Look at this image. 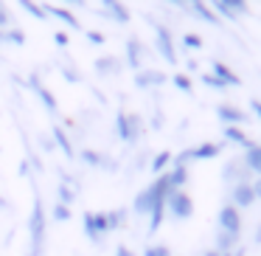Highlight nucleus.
<instances>
[{"label":"nucleus","mask_w":261,"mask_h":256,"mask_svg":"<svg viewBox=\"0 0 261 256\" xmlns=\"http://www.w3.org/2000/svg\"><path fill=\"white\" fill-rule=\"evenodd\" d=\"M25 228H29V253L25 256H42L45 253V234H48V211L40 197H34Z\"/></svg>","instance_id":"obj_1"},{"label":"nucleus","mask_w":261,"mask_h":256,"mask_svg":"<svg viewBox=\"0 0 261 256\" xmlns=\"http://www.w3.org/2000/svg\"><path fill=\"white\" fill-rule=\"evenodd\" d=\"M169 192H171L169 175L163 172V175H158L146 189H141V192L135 194V200H132V211H135V214H146L149 217V211H152L158 203H163V200L169 197Z\"/></svg>","instance_id":"obj_2"},{"label":"nucleus","mask_w":261,"mask_h":256,"mask_svg":"<svg viewBox=\"0 0 261 256\" xmlns=\"http://www.w3.org/2000/svg\"><path fill=\"white\" fill-rule=\"evenodd\" d=\"M143 119L138 113H126V110H118L115 113V135L124 144H135L138 138L143 135Z\"/></svg>","instance_id":"obj_3"},{"label":"nucleus","mask_w":261,"mask_h":256,"mask_svg":"<svg viewBox=\"0 0 261 256\" xmlns=\"http://www.w3.org/2000/svg\"><path fill=\"white\" fill-rule=\"evenodd\" d=\"M82 228H85V237L90 239V242H101L110 234L107 214H104V211H85V214H82Z\"/></svg>","instance_id":"obj_4"},{"label":"nucleus","mask_w":261,"mask_h":256,"mask_svg":"<svg viewBox=\"0 0 261 256\" xmlns=\"http://www.w3.org/2000/svg\"><path fill=\"white\" fill-rule=\"evenodd\" d=\"M152 29H154V45H158V54L166 59V65H177V62H180V57H177L171 31L166 29L163 23H152Z\"/></svg>","instance_id":"obj_5"},{"label":"nucleus","mask_w":261,"mask_h":256,"mask_svg":"<svg viewBox=\"0 0 261 256\" xmlns=\"http://www.w3.org/2000/svg\"><path fill=\"white\" fill-rule=\"evenodd\" d=\"M166 214H171L174 220H188L194 214V200L188 192H169L166 197Z\"/></svg>","instance_id":"obj_6"},{"label":"nucleus","mask_w":261,"mask_h":256,"mask_svg":"<svg viewBox=\"0 0 261 256\" xmlns=\"http://www.w3.org/2000/svg\"><path fill=\"white\" fill-rule=\"evenodd\" d=\"M216 222H219V231L227 234V237H242V211L233 208L230 203H225L216 214Z\"/></svg>","instance_id":"obj_7"},{"label":"nucleus","mask_w":261,"mask_h":256,"mask_svg":"<svg viewBox=\"0 0 261 256\" xmlns=\"http://www.w3.org/2000/svg\"><path fill=\"white\" fill-rule=\"evenodd\" d=\"M208 6L216 12V17H227L230 23H236L242 14L250 12V6L244 3V0H211Z\"/></svg>","instance_id":"obj_8"},{"label":"nucleus","mask_w":261,"mask_h":256,"mask_svg":"<svg viewBox=\"0 0 261 256\" xmlns=\"http://www.w3.org/2000/svg\"><path fill=\"white\" fill-rule=\"evenodd\" d=\"M132 82H135L138 90H154V87L166 85V74L158 68H141V71H135Z\"/></svg>","instance_id":"obj_9"},{"label":"nucleus","mask_w":261,"mask_h":256,"mask_svg":"<svg viewBox=\"0 0 261 256\" xmlns=\"http://www.w3.org/2000/svg\"><path fill=\"white\" fill-rule=\"evenodd\" d=\"M29 87L34 90V96L40 99V104L48 110V113H59V104H57V96L48 90L45 85L40 82V74H29Z\"/></svg>","instance_id":"obj_10"},{"label":"nucleus","mask_w":261,"mask_h":256,"mask_svg":"<svg viewBox=\"0 0 261 256\" xmlns=\"http://www.w3.org/2000/svg\"><path fill=\"white\" fill-rule=\"evenodd\" d=\"M255 203V194H253V186H250V180H242V183H233L230 189V205L233 208H250V205Z\"/></svg>","instance_id":"obj_11"},{"label":"nucleus","mask_w":261,"mask_h":256,"mask_svg":"<svg viewBox=\"0 0 261 256\" xmlns=\"http://www.w3.org/2000/svg\"><path fill=\"white\" fill-rule=\"evenodd\" d=\"M42 9H45L48 17H54V20H59V23H65L68 29H73V31H79V29H82L79 17H76V14L70 12L68 6H59V3H42Z\"/></svg>","instance_id":"obj_12"},{"label":"nucleus","mask_w":261,"mask_h":256,"mask_svg":"<svg viewBox=\"0 0 261 256\" xmlns=\"http://www.w3.org/2000/svg\"><path fill=\"white\" fill-rule=\"evenodd\" d=\"M101 14H107V17L118 26H126L132 20V12L121 3V0H101Z\"/></svg>","instance_id":"obj_13"},{"label":"nucleus","mask_w":261,"mask_h":256,"mask_svg":"<svg viewBox=\"0 0 261 256\" xmlns=\"http://www.w3.org/2000/svg\"><path fill=\"white\" fill-rule=\"evenodd\" d=\"M216 119L225 127H242L244 121H247V113H244L242 107H236V104H219V107H216Z\"/></svg>","instance_id":"obj_14"},{"label":"nucleus","mask_w":261,"mask_h":256,"mask_svg":"<svg viewBox=\"0 0 261 256\" xmlns=\"http://www.w3.org/2000/svg\"><path fill=\"white\" fill-rule=\"evenodd\" d=\"M177 6H182L186 12L197 14L199 20H205V23H211V26H222V20L216 17V12L205 3V0H188V3H177Z\"/></svg>","instance_id":"obj_15"},{"label":"nucleus","mask_w":261,"mask_h":256,"mask_svg":"<svg viewBox=\"0 0 261 256\" xmlns=\"http://www.w3.org/2000/svg\"><path fill=\"white\" fill-rule=\"evenodd\" d=\"M93 71H96V76H118L121 74V59L113 57V54L96 57L93 59Z\"/></svg>","instance_id":"obj_16"},{"label":"nucleus","mask_w":261,"mask_h":256,"mask_svg":"<svg viewBox=\"0 0 261 256\" xmlns=\"http://www.w3.org/2000/svg\"><path fill=\"white\" fill-rule=\"evenodd\" d=\"M188 155H191V160H214V158H219V155H222V144L202 141V144H197V147L188 149Z\"/></svg>","instance_id":"obj_17"},{"label":"nucleus","mask_w":261,"mask_h":256,"mask_svg":"<svg viewBox=\"0 0 261 256\" xmlns=\"http://www.w3.org/2000/svg\"><path fill=\"white\" fill-rule=\"evenodd\" d=\"M51 141H54V147H59L62 149V155L68 160H76V149H73V141H70V135H68V130L65 127H51Z\"/></svg>","instance_id":"obj_18"},{"label":"nucleus","mask_w":261,"mask_h":256,"mask_svg":"<svg viewBox=\"0 0 261 256\" xmlns=\"http://www.w3.org/2000/svg\"><path fill=\"white\" fill-rule=\"evenodd\" d=\"M211 74H214V76H216V79H219L225 87H230V85H233V87H239V85H242L239 74L230 68V65H225V62H214V65H211Z\"/></svg>","instance_id":"obj_19"},{"label":"nucleus","mask_w":261,"mask_h":256,"mask_svg":"<svg viewBox=\"0 0 261 256\" xmlns=\"http://www.w3.org/2000/svg\"><path fill=\"white\" fill-rule=\"evenodd\" d=\"M143 42L138 40V37H129L126 40V65H129L132 71H141L143 68Z\"/></svg>","instance_id":"obj_20"},{"label":"nucleus","mask_w":261,"mask_h":256,"mask_svg":"<svg viewBox=\"0 0 261 256\" xmlns=\"http://www.w3.org/2000/svg\"><path fill=\"white\" fill-rule=\"evenodd\" d=\"M166 175H169L171 192H186V183H188V169H186V166H171Z\"/></svg>","instance_id":"obj_21"},{"label":"nucleus","mask_w":261,"mask_h":256,"mask_svg":"<svg viewBox=\"0 0 261 256\" xmlns=\"http://www.w3.org/2000/svg\"><path fill=\"white\" fill-rule=\"evenodd\" d=\"M222 135H225L227 144H236V147H244V149L253 147V138H247V132H244L242 127H225Z\"/></svg>","instance_id":"obj_22"},{"label":"nucleus","mask_w":261,"mask_h":256,"mask_svg":"<svg viewBox=\"0 0 261 256\" xmlns=\"http://www.w3.org/2000/svg\"><path fill=\"white\" fill-rule=\"evenodd\" d=\"M244 169L247 172H255V175L261 177V147L258 144H253V147H247V152H244Z\"/></svg>","instance_id":"obj_23"},{"label":"nucleus","mask_w":261,"mask_h":256,"mask_svg":"<svg viewBox=\"0 0 261 256\" xmlns=\"http://www.w3.org/2000/svg\"><path fill=\"white\" fill-rule=\"evenodd\" d=\"M76 160H82V164H87V166H96V169H101V166H113L110 160H104V155L96 152V149H82V152H76Z\"/></svg>","instance_id":"obj_24"},{"label":"nucleus","mask_w":261,"mask_h":256,"mask_svg":"<svg viewBox=\"0 0 261 256\" xmlns=\"http://www.w3.org/2000/svg\"><path fill=\"white\" fill-rule=\"evenodd\" d=\"M70 183H73V180H70V177H62V183H59V186H57V203H62V205H68V208H70V205H73V200H76V189L73 186H70Z\"/></svg>","instance_id":"obj_25"},{"label":"nucleus","mask_w":261,"mask_h":256,"mask_svg":"<svg viewBox=\"0 0 261 256\" xmlns=\"http://www.w3.org/2000/svg\"><path fill=\"white\" fill-rule=\"evenodd\" d=\"M104 214H107L110 234H113V231H121V228L126 225V208H110V211H104Z\"/></svg>","instance_id":"obj_26"},{"label":"nucleus","mask_w":261,"mask_h":256,"mask_svg":"<svg viewBox=\"0 0 261 256\" xmlns=\"http://www.w3.org/2000/svg\"><path fill=\"white\" fill-rule=\"evenodd\" d=\"M20 9H23L25 14H31L34 20H48L45 9H42V3H37V0H20Z\"/></svg>","instance_id":"obj_27"},{"label":"nucleus","mask_w":261,"mask_h":256,"mask_svg":"<svg viewBox=\"0 0 261 256\" xmlns=\"http://www.w3.org/2000/svg\"><path fill=\"white\" fill-rule=\"evenodd\" d=\"M169 166H171V152H169V149H163V152H158L152 158V172H154V175H163Z\"/></svg>","instance_id":"obj_28"},{"label":"nucleus","mask_w":261,"mask_h":256,"mask_svg":"<svg viewBox=\"0 0 261 256\" xmlns=\"http://www.w3.org/2000/svg\"><path fill=\"white\" fill-rule=\"evenodd\" d=\"M3 42H6V45H23V42H25L23 29H17V26L6 29V31H3Z\"/></svg>","instance_id":"obj_29"},{"label":"nucleus","mask_w":261,"mask_h":256,"mask_svg":"<svg viewBox=\"0 0 261 256\" xmlns=\"http://www.w3.org/2000/svg\"><path fill=\"white\" fill-rule=\"evenodd\" d=\"M180 42H182V48H186V51H199V48H202V37L194 34V31H186Z\"/></svg>","instance_id":"obj_30"},{"label":"nucleus","mask_w":261,"mask_h":256,"mask_svg":"<svg viewBox=\"0 0 261 256\" xmlns=\"http://www.w3.org/2000/svg\"><path fill=\"white\" fill-rule=\"evenodd\" d=\"M51 220L54 222H68L70 220V208H68V205H62V203H54L51 205Z\"/></svg>","instance_id":"obj_31"},{"label":"nucleus","mask_w":261,"mask_h":256,"mask_svg":"<svg viewBox=\"0 0 261 256\" xmlns=\"http://www.w3.org/2000/svg\"><path fill=\"white\" fill-rule=\"evenodd\" d=\"M143 256H171V250H169V245H163V242H152V245L143 248Z\"/></svg>","instance_id":"obj_32"},{"label":"nucleus","mask_w":261,"mask_h":256,"mask_svg":"<svg viewBox=\"0 0 261 256\" xmlns=\"http://www.w3.org/2000/svg\"><path fill=\"white\" fill-rule=\"evenodd\" d=\"M171 82H174V87H177V90H182V93H191V87H194V85H191V79H188V76L182 74V71L171 76Z\"/></svg>","instance_id":"obj_33"},{"label":"nucleus","mask_w":261,"mask_h":256,"mask_svg":"<svg viewBox=\"0 0 261 256\" xmlns=\"http://www.w3.org/2000/svg\"><path fill=\"white\" fill-rule=\"evenodd\" d=\"M12 26H14V17H12V12H9V6H6V3H0V31L12 29Z\"/></svg>","instance_id":"obj_34"},{"label":"nucleus","mask_w":261,"mask_h":256,"mask_svg":"<svg viewBox=\"0 0 261 256\" xmlns=\"http://www.w3.org/2000/svg\"><path fill=\"white\" fill-rule=\"evenodd\" d=\"M82 31H85L87 42H93V45H104V34H101V31H96V29H82Z\"/></svg>","instance_id":"obj_35"},{"label":"nucleus","mask_w":261,"mask_h":256,"mask_svg":"<svg viewBox=\"0 0 261 256\" xmlns=\"http://www.w3.org/2000/svg\"><path fill=\"white\" fill-rule=\"evenodd\" d=\"M202 85H208V87H214V90H225V85H222L219 79H216L214 74H202Z\"/></svg>","instance_id":"obj_36"},{"label":"nucleus","mask_w":261,"mask_h":256,"mask_svg":"<svg viewBox=\"0 0 261 256\" xmlns=\"http://www.w3.org/2000/svg\"><path fill=\"white\" fill-rule=\"evenodd\" d=\"M62 76H65V82H82L79 71H70V68H62Z\"/></svg>","instance_id":"obj_37"},{"label":"nucleus","mask_w":261,"mask_h":256,"mask_svg":"<svg viewBox=\"0 0 261 256\" xmlns=\"http://www.w3.org/2000/svg\"><path fill=\"white\" fill-rule=\"evenodd\" d=\"M54 42H57L59 48H68V34H65V31H57V34H54Z\"/></svg>","instance_id":"obj_38"},{"label":"nucleus","mask_w":261,"mask_h":256,"mask_svg":"<svg viewBox=\"0 0 261 256\" xmlns=\"http://www.w3.org/2000/svg\"><path fill=\"white\" fill-rule=\"evenodd\" d=\"M113 256H135V253H132V250L126 248V245H118V248H115V253H113Z\"/></svg>","instance_id":"obj_39"},{"label":"nucleus","mask_w":261,"mask_h":256,"mask_svg":"<svg viewBox=\"0 0 261 256\" xmlns=\"http://www.w3.org/2000/svg\"><path fill=\"white\" fill-rule=\"evenodd\" d=\"M250 186H253V194H255V200H261V177H258V180H250Z\"/></svg>","instance_id":"obj_40"},{"label":"nucleus","mask_w":261,"mask_h":256,"mask_svg":"<svg viewBox=\"0 0 261 256\" xmlns=\"http://www.w3.org/2000/svg\"><path fill=\"white\" fill-rule=\"evenodd\" d=\"M250 110H253V113L261 119V102H258V99H253V102H250Z\"/></svg>","instance_id":"obj_41"},{"label":"nucleus","mask_w":261,"mask_h":256,"mask_svg":"<svg viewBox=\"0 0 261 256\" xmlns=\"http://www.w3.org/2000/svg\"><path fill=\"white\" fill-rule=\"evenodd\" d=\"M186 68H188V71H194V74H197V71H199L197 59H188V62H186Z\"/></svg>","instance_id":"obj_42"},{"label":"nucleus","mask_w":261,"mask_h":256,"mask_svg":"<svg viewBox=\"0 0 261 256\" xmlns=\"http://www.w3.org/2000/svg\"><path fill=\"white\" fill-rule=\"evenodd\" d=\"M253 239H255V242H258V245H261V222H258V228H255V234H253Z\"/></svg>","instance_id":"obj_43"},{"label":"nucleus","mask_w":261,"mask_h":256,"mask_svg":"<svg viewBox=\"0 0 261 256\" xmlns=\"http://www.w3.org/2000/svg\"><path fill=\"white\" fill-rule=\"evenodd\" d=\"M202 256H219V250H216V248H211V250H205Z\"/></svg>","instance_id":"obj_44"},{"label":"nucleus","mask_w":261,"mask_h":256,"mask_svg":"<svg viewBox=\"0 0 261 256\" xmlns=\"http://www.w3.org/2000/svg\"><path fill=\"white\" fill-rule=\"evenodd\" d=\"M258 147H261V144H258Z\"/></svg>","instance_id":"obj_45"}]
</instances>
